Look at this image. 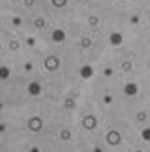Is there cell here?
I'll return each instance as SVG.
<instances>
[{"label": "cell", "instance_id": "cell-1", "mask_svg": "<svg viewBox=\"0 0 150 152\" xmlns=\"http://www.w3.org/2000/svg\"><path fill=\"white\" fill-rule=\"evenodd\" d=\"M41 127H42V118H39V117H32V118L28 120V129H30V131L37 133V131H41Z\"/></svg>", "mask_w": 150, "mask_h": 152}, {"label": "cell", "instance_id": "cell-2", "mask_svg": "<svg viewBox=\"0 0 150 152\" xmlns=\"http://www.w3.org/2000/svg\"><path fill=\"white\" fill-rule=\"evenodd\" d=\"M44 66H46V69H48V71H55V69H58L60 62H58V58H57V57H48V58H46V62H44Z\"/></svg>", "mask_w": 150, "mask_h": 152}, {"label": "cell", "instance_id": "cell-3", "mask_svg": "<svg viewBox=\"0 0 150 152\" xmlns=\"http://www.w3.org/2000/svg\"><path fill=\"white\" fill-rule=\"evenodd\" d=\"M106 142H108L110 145H118V143H120V133H118V131H110V133L106 134Z\"/></svg>", "mask_w": 150, "mask_h": 152}, {"label": "cell", "instance_id": "cell-4", "mask_svg": "<svg viewBox=\"0 0 150 152\" xmlns=\"http://www.w3.org/2000/svg\"><path fill=\"white\" fill-rule=\"evenodd\" d=\"M97 126V120H95V117H92V115H87L85 118H83V127L85 129H94Z\"/></svg>", "mask_w": 150, "mask_h": 152}, {"label": "cell", "instance_id": "cell-5", "mask_svg": "<svg viewBox=\"0 0 150 152\" xmlns=\"http://www.w3.org/2000/svg\"><path fill=\"white\" fill-rule=\"evenodd\" d=\"M92 75H94V69H92L90 66H83V67L79 69V76H83L85 80H87V78H90Z\"/></svg>", "mask_w": 150, "mask_h": 152}, {"label": "cell", "instance_id": "cell-6", "mask_svg": "<svg viewBox=\"0 0 150 152\" xmlns=\"http://www.w3.org/2000/svg\"><path fill=\"white\" fill-rule=\"evenodd\" d=\"M28 94H30V96H39V94H41V85L36 83V81L30 83V85H28Z\"/></svg>", "mask_w": 150, "mask_h": 152}, {"label": "cell", "instance_id": "cell-7", "mask_svg": "<svg viewBox=\"0 0 150 152\" xmlns=\"http://www.w3.org/2000/svg\"><path fill=\"white\" fill-rule=\"evenodd\" d=\"M136 92H138V85L136 83H127L125 85V94L127 96H134Z\"/></svg>", "mask_w": 150, "mask_h": 152}, {"label": "cell", "instance_id": "cell-8", "mask_svg": "<svg viewBox=\"0 0 150 152\" xmlns=\"http://www.w3.org/2000/svg\"><path fill=\"white\" fill-rule=\"evenodd\" d=\"M51 37L55 42H62V41H66V34L62 32V30H55L53 34H51Z\"/></svg>", "mask_w": 150, "mask_h": 152}, {"label": "cell", "instance_id": "cell-9", "mask_svg": "<svg viewBox=\"0 0 150 152\" xmlns=\"http://www.w3.org/2000/svg\"><path fill=\"white\" fill-rule=\"evenodd\" d=\"M11 75V71H9V67H5V66H2L0 67V80H7Z\"/></svg>", "mask_w": 150, "mask_h": 152}, {"label": "cell", "instance_id": "cell-10", "mask_svg": "<svg viewBox=\"0 0 150 152\" xmlns=\"http://www.w3.org/2000/svg\"><path fill=\"white\" fill-rule=\"evenodd\" d=\"M110 41H111V44H120L122 42V34H111Z\"/></svg>", "mask_w": 150, "mask_h": 152}, {"label": "cell", "instance_id": "cell-11", "mask_svg": "<svg viewBox=\"0 0 150 152\" xmlns=\"http://www.w3.org/2000/svg\"><path fill=\"white\" fill-rule=\"evenodd\" d=\"M51 4H53L55 7H64V5L67 4V0H51Z\"/></svg>", "mask_w": 150, "mask_h": 152}, {"label": "cell", "instance_id": "cell-12", "mask_svg": "<svg viewBox=\"0 0 150 152\" xmlns=\"http://www.w3.org/2000/svg\"><path fill=\"white\" fill-rule=\"evenodd\" d=\"M141 136H143V140H150V129H149V127L141 131Z\"/></svg>", "mask_w": 150, "mask_h": 152}, {"label": "cell", "instance_id": "cell-13", "mask_svg": "<svg viewBox=\"0 0 150 152\" xmlns=\"http://www.w3.org/2000/svg\"><path fill=\"white\" fill-rule=\"evenodd\" d=\"M60 138H62V140H69V138H71V133H69V131H62V133H60Z\"/></svg>", "mask_w": 150, "mask_h": 152}, {"label": "cell", "instance_id": "cell-14", "mask_svg": "<svg viewBox=\"0 0 150 152\" xmlns=\"http://www.w3.org/2000/svg\"><path fill=\"white\" fill-rule=\"evenodd\" d=\"M81 46H83V48H88V46H90V39L83 37V39H81Z\"/></svg>", "mask_w": 150, "mask_h": 152}, {"label": "cell", "instance_id": "cell-15", "mask_svg": "<svg viewBox=\"0 0 150 152\" xmlns=\"http://www.w3.org/2000/svg\"><path fill=\"white\" fill-rule=\"evenodd\" d=\"M36 27H39V28L44 27V20H42V18H37V20H36Z\"/></svg>", "mask_w": 150, "mask_h": 152}, {"label": "cell", "instance_id": "cell-16", "mask_svg": "<svg viewBox=\"0 0 150 152\" xmlns=\"http://www.w3.org/2000/svg\"><path fill=\"white\" fill-rule=\"evenodd\" d=\"M138 120H140V122H143V120H145V113H143V112H141V113H138Z\"/></svg>", "mask_w": 150, "mask_h": 152}, {"label": "cell", "instance_id": "cell-17", "mask_svg": "<svg viewBox=\"0 0 150 152\" xmlns=\"http://www.w3.org/2000/svg\"><path fill=\"white\" fill-rule=\"evenodd\" d=\"M11 50H18V42H16V41L11 42Z\"/></svg>", "mask_w": 150, "mask_h": 152}, {"label": "cell", "instance_id": "cell-18", "mask_svg": "<svg viewBox=\"0 0 150 152\" xmlns=\"http://www.w3.org/2000/svg\"><path fill=\"white\" fill-rule=\"evenodd\" d=\"M66 106H67V108H73V106H74V103H73V101H71V99H69V101H67V103H66Z\"/></svg>", "mask_w": 150, "mask_h": 152}, {"label": "cell", "instance_id": "cell-19", "mask_svg": "<svg viewBox=\"0 0 150 152\" xmlns=\"http://www.w3.org/2000/svg\"><path fill=\"white\" fill-rule=\"evenodd\" d=\"M124 69H125V71H129V69H131V64H129V62H125V64H124Z\"/></svg>", "mask_w": 150, "mask_h": 152}, {"label": "cell", "instance_id": "cell-20", "mask_svg": "<svg viewBox=\"0 0 150 152\" xmlns=\"http://www.w3.org/2000/svg\"><path fill=\"white\" fill-rule=\"evenodd\" d=\"M97 23V18H90V25H95Z\"/></svg>", "mask_w": 150, "mask_h": 152}, {"label": "cell", "instance_id": "cell-21", "mask_svg": "<svg viewBox=\"0 0 150 152\" xmlns=\"http://www.w3.org/2000/svg\"><path fill=\"white\" fill-rule=\"evenodd\" d=\"M104 103H111V96H106L104 97Z\"/></svg>", "mask_w": 150, "mask_h": 152}, {"label": "cell", "instance_id": "cell-22", "mask_svg": "<svg viewBox=\"0 0 150 152\" xmlns=\"http://www.w3.org/2000/svg\"><path fill=\"white\" fill-rule=\"evenodd\" d=\"M25 5H34V0H25Z\"/></svg>", "mask_w": 150, "mask_h": 152}, {"label": "cell", "instance_id": "cell-23", "mask_svg": "<svg viewBox=\"0 0 150 152\" xmlns=\"http://www.w3.org/2000/svg\"><path fill=\"white\" fill-rule=\"evenodd\" d=\"M0 110H2V104H0Z\"/></svg>", "mask_w": 150, "mask_h": 152}, {"label": "cell", "instance_id": "cell-24", "mask_svg": "<svg viewBox=\"0 0 150 152\" xmlns=\"http://www.w3.org/2000/svg\"><path fill=\"white\" fill-rule=\"evenodd\" d=\"M136 152H141V151H136Z\"/></svg>", "mask_w": 150, "mask_h": 152}]
</instances>
